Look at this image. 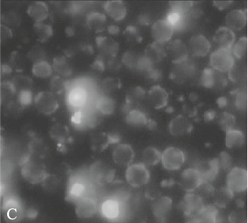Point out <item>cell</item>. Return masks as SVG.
<instances>
[{
    "mask_svg": "<svg viewBox=\"0 0 248 223\" xmlns=\"http://www.w3.org/2000/svg\"><path fill=\"white\" fill-rule=\"evenodd\" d=\"M218 164H219L220 168L224 169V170H229L232 164V160L230 157L229 154L226 152H222L220 154L219 158L218 159Z\"/></svg>",
    "mask_w": 248,
    "mask_h": 223,
    "instance_id": "50",
    "label": "cell"
},
{
    "mask_svg": "<svg viewBox=\"0 0 248 223\" xmlns=\"http://www.w3.org/2000/svg\"><path fill=\"white\" fill-rule=\"evenodd\" d=\"M194 3L190 1H174L170 2V10L185 15L192 8Z\"/></svg>",
    "mask_w": 248,
    "mask_h": 223,
    "instance_id": "39",
    "label": "cell"
},
{
    "mask_svg": "<svg viewBox=\"0 0 248 223\" xmlns=\"http://www.w3.org/2000/svg\"><path fill=\"white\" fill-rule=\"evenodd\" d=\"M96 108L104 115H110L115 110V102L111 98L103 96L98 99L96 104Z\"/></svg>",
    "mask_w": 248,
    "mask_h": 223,
    "instance_id": "36",
    "label": "cell"
},
{
    "mask_svg": "<svg viewBox=\"0 0 248 223\" xmlns=\"http://www.w3.org/2000/svg\"><path fill=\"white\" fill-rule=\"evenodd\" d=\"M215 74L212 68H206L203 70L201 77V83L204 88H211L215 85Z\"/></svg>",
    "mask_w": 248,
    "mask_h": 223,
    "instance_id": "42",
    "label": "cell"
},
{
    "mask_svg": "<svg viewBox=\"0 0 248 223\" xmlns=\"http://www.w3.org/2000/svg\"><path fill=\"white\" fill-rule=\"evenodd\" d=\"M86 24L90 30L94 32H101L105 28L107 16L101 12H90L86 17Z\"/></svg>",
    "mask_w": 248,
    "mask_h": 223,
    "instance_id": "23",
    "label": "cell"
},
{
    "mask_svg": "<svg viewBox=\"0 0 248 223\" xmlns=\"http://www.w3.org/2000/svg\"><path fill=\"white\" fill-rule=\"evenodd\" d=\"M96 202L93 198H82L77 204V215L82 219L91 218L96 213Z\"/></svg>",
    "mask_w": 248,
    "mask_h": 223,
    "instance_id": "22",
    "label": "cell"
},
{
    "mask_svg": "<svg viewBox=\"0 0 248 223\" xmlns=\"http://www.w3.org/2000/svg\"><path fill=\"white\" fill-rule=\"evenodd\" d=\"M248 99L247 95L245 93L240 92L237 95L235 99V104L240 109H245L247 106Z\"/></svg>",
    "mask_w": 248,
    "mask_h": 223,
    "instance_id": "53",
    "label": "cell"
},
{
    "mask_svg": "<svg viewBox=\"0 0 248 223\" xmlns=\"http://www.w3.org/2000/svg\"><path fill=\"white\" fill-rule=\"evenodd\" d=\"M225 21L226 27L234 31L243 30L248 24V11L243 9L230 11L226 15Z\"/></svg>",
    "mask_w": 248,
    "mask_h": 223,
    "instance_id": "11",
    "label": "cell"
},
{
    "mask_svg": "<svg viewBox=\"0 0 248 223\" xmlns=\"http://www.w3.org/2000/svg\"><path fill=\"white\" fill-rule=\"evenodd\" d=\"M29 149L32 157L38 160H44L48 154V148L46 146L45 143L39 139L32 140L29 146Z\"/></svg>",
    "mask_w": 248,
    "mask_h": 223,
    "instance_id": "32",
    "label": "cell"
},
{
    "mask_svg": "<svg viewBox=\"0 0 248 223\" xmlns=\"http://www.w3.org/2000/svg\"><path fill=\"white\" fill-rule=\"evenodd\" d=\"M204 207L203 198L198 194L187 193L185 197L183 208L187 216L199 218Z\"/></svg>",
    "mask_w": 248,
    "mask_h": 223,
    "instance_id": "12",
    "label": "cell"
},
{
    "mask_svg": "<svg viewBox=\"0 0 248 223\" xmlns=\"http://www.w3.org/2000/svg\"><path fill=\"white\" fill-rule=\"evenodd\" d=\"M142 158L146 166H155L161 163L162 153L154 147H148L144 149Z\"/></svg>",
    "mask_w": 248,
    "mask_h": 223,
    "instance_id": "28",
    "label": "cell"
},
{
    "mask_svg": "<svg viewBox=\"0 0 248 223\" xmlns=\"http://www.w3.org/2000/svg\"><path fill=\"white\" fill-rule=\"evenodd\" d=\"M126 122L131 126L143 127L148 124V118L143 111L133 109L127 114Z\"/></svg>",
    "mask_w": 248,
    "mask_h": 223,
    "instance_id": "30",
    "label": "cell"
},
{
    "mask_svg": "<svg viewBox=\"0 0 248 223\" xmlns=\"http://www.w3.org/2000/svg\"><path fill=\"white\" fill-rule=\"evenodd\" d=\"M106 15L116 21L125 19L127 15V6L122 0H109L104 4Z\"/></svg>",
    "mask_w": 248,
    "mask_h": 223,
    "instance_id": "14",
    "label": "cell"
},
{
    "mask_svg": "<svg viewBox=\"0 0 248 223\" xmlns=\"http://www.w3.org/2000/svg\"><path fill=\"white\" fill-rule=\"evenodd\" d=\"M18 102L22 106H28L33 101V94L31 89L22 90L17 93Z\"/></svg>",
    "mask_w": 248,
    "mask_h": 223,
    "instance_id": "48",
    "label": "cell"
},
{
    "mask_svg": "<svg viewBox=\"0 0 248 223\" xmlns=\"http://www.w3.org/2000/svg\"><path fill=\"white\" fill-rule=\"evenodd\" d=\"M213 39L218 48L231 49L236 41V36L235 31L226 26L216 30Z\"/></svg>",
    "mask_w": 248,
    "mask_h": 223,
    "instance_id": "15",
    "label": "cell"
},
{
    "mask_svg": "<svg viewBox=\"0 0 248 223\" xmlns=\"http://www.w3.org/2000/svg\"><path fill=\"white\" fill-rule=\"evenodd\" d=\"M16 91L15 89L13 83L11 82H2L1 85V102H10L11 99L16 94Z\"/></svg>",
    "mask_w": 248,
    "mask_h": 223,
    "instance_id": "40",
    "label": "cell"
},
{
    "mask_svg": "<svg viewBox=\"0 0 248 223\" xmlns=\"http://www.w3.org/2000/svg\"><path fill=\"white\" fill-rule=\"evenodd\" d=\"M211 68L220 73H229L235 65V57L231 49L218 48L211 53Z\"/></svg>",
    "mask_w": 248,
    "mask_h": 223,
    "instance_id": "1",
    "label": "cell"
},
{
    "mask_svg": "<svg viewBox=\"0 0 248 223\" xmlns=\"http://www.w3.org/2000/svg\"><path fill=\"white\" fill-rule=\"evenodd\" d=\"M35 106L41 114L51 115L59 108L56 94L51 91H44L38 93L34 99Z\"/></svg>",
    "mask_w": 248,
    "mask_h": 223,
    "instance_id": "8",
    "label": "cell"
},
{
    "mask_svg": "<svg viewBox=\"0 0 248 223\" xmlns=\"http://www.w3.org/2000/svg\"><path fill=\"white\" fill-rule=\"evenodd\" d=\"M53 68L58 75L62 77H68L72 73L70 64L64 56H58L54 59Z\"/></svg>",
    "mask_w": 248,
    "mask_h": 223,
    "instance_id": "34",
    "label": "cell"
},
{
    "mask_svg": "<svg viewBox=\"0 0 248 223\" xmlns=\"http://www.w3.org/2000/svg\"><path fill=\"white\" fill-rule=\"evenodd\" d=\"M189 54L194 57L203 58L210 53L211 44L209 40L202 34L191 36L187 44Z\"/></svg>",
    "mask_w": 248,
    "mask_h": 223,
    "instance_id": "10",
    "label": "cell"
},
{
    "mask_svg": "<svg viewBox=\"0 0 248 223\" xmlns=\"http://www.w3.org/2000/svg\"><path fill=\"white\" fill-rule=\"evenodd\" d=\"M98 46L101 53L105 56L114 57L119 51V45L114 39L108 37L99 38L97 40Z\"/></svg>",
    "mask_w": 248,
    "mask_h": 223,
    "instance_id": "26",
    "label": "cell"
},
{
    "mask_svg": "<svg viewBox=\"0 0 248 223\" xmlns=\"http://www.w3.org/2000/svg\"><path fill=\"white\" fill-rule=\"evenodd\" d=\"M35 34L41 42H46L52 37L53 34V28L49 24H45L44 22L35 23L33 26Z\"/></svg>",
    "mask_w": 248,
    "mask_h": 223,
    "instance_id": "35",
    "label": "cell"
},
{
    "mask_svg": "<svg viewBox=\"0 0 248 223\" xmlns=\"http://www.w3.org/2000/svg\"><path fill=\"white\" fill-rule=\"evenodd\" d=\"M161 44L153 43L148 45L145 50V59L151 62H156L162 59L165 51L162 48Z\"/></svg>",
    "mask_w": 248,
    "mask_h": 223,
    "instance_id": "33",
    "label": "cell"
},
{
    "mask_svg": "<svg viewBox=\"0 0 248 223\" xmlns=\"http://www.w3.org/2000/svg\"><path fill=\"white\" fill-rule=\"evenodd\" d=\"M27 14L35 23L44 22L49 16L48 5L44 1H34L29 6Z\"/></svg>",
    "mask_w": 248,
    "mask_h": 223,
    "instance_id": "19",
    "label": "cell"
},
{
    "mask_svg": "<svg viewBox=\"0 0 248 223\" xmlns=\"http://www.w3.org/2000/svg\"><path fill=\"white\" fill-rule=\"evenodd\" d=\"M12 83L15 86L16 93L22 91V90L31 89L32 82L28 77L20 76V77L15 78Z\"/></svg>",
    "mask_w": 248,
    "mask_h": 223,
    "instance_id": "45",
    "label": "cell"
},
{
    "mask_svg": "<svg viewBox=\"0 0 248 223\" xmlns=\"http://www.w3.org/2000/svg\"></svg>",
    "mask_w": 248,
    "mask_h": 223,
    "instance_id": "57",
    "label": "cell"
},
{
    "mask_svg": "<svg viewBox=\"0 0 248 223\" xmlns=\"http://www.w3.org/2000/svg\"><path fill=\"white\" fill-rule=\"evenodd\" d=\"M185 163V153L179 148L169 147L162 152L161 163L167 170H179Z\"/></svg>",
    "mask_w": 248,
    "mask_h": 223,
    "instance_id": "6",
    "label": "cell"
},
{
    "mask_svg": "<svg viewBox=\"0 0 248 223\" xmlns=\"http://www.w3.org/2000/svg\"><path fill=\"white\" fill-rule=\"evenodd\" d=\"M123 61L125 65L130 68L139 65L140 64V59H139L136 54L134 52H127L124 54Z\"/></svg>",
    "mask_w": 248,
    "mask_h": 223,
    "instance_id": "49",
    "label": "cell"
},
{
    "mask_svg": "<svg viewBox=\"0 0 248 223\" xmlns=\"http://www.w3.org/2000/svg\"><path fill=\"white\" fill-rule=\"evenodd\" d=\"M53 73V65L46 60L40 61L33 63L32 73L35 77L46 79L50 77Z\"/></svg>",
    "mask_w": 248,
    "mask_h": 223,
    "instance_id": "29",
    "label": "cell"
},
{
    "mask_svg": "<svg viewBox=\"0 0 248 223\" xmlns=\"http://www.w3.org/2000/svg\"><path fill=\"white\" fill-rule=\"evenodd\" d=\"M103 89L105 92L110 93L114 91L119 87V83L114 79H107L103 82Z\"/></svg>",
    "mask_w": 248,
    "mask_h": 223,
    "instance_id": "52",
    "label": "cell"
},
{
    "mask_svg": "<svg viewBox=\"0 0 248 223\" xmlns=\"http://www.w3.org/2000/svg\"><path fill=\"white\" fill-rule=\"evenodd\" d=\"M125 176L128 184L134 188L145 186L150 180L149 171L143 163L131 164L127 166Z\"/></svg>",
    "mask_w": 248,
    "mask_h": 223,
    "instance_id": "4",
    "label": "cell"
},
{
    "mask_svg": "<svg viewBox=\"0 0 248 223\" xmlns=\"http://www.w3.org/2000/svg\"><path fill=\"white\" fill-rule=\"evenodd\" d=\"M112 157L116 164L128 166L132 164L134 161L135 152L132 147L130 145L121 143L115 148Z\"/></svg>",
    "mask_w": 248,
    "mask_h": 223,
    "instance_id": "13",
    "label": "cell"
},
{
    "mask_svg": "<svg viewBox=\"0 0 248 223\" xmlns=\"http://www.w3.org/2000/svg\"><path fill=\"white\" fill-rule=\"evenodd\" d=\"M59 179L56 176L48 175L42 182L43 186L46 192L53 193L59 188Z\"/></svg>",
    "mask_w": 248,
    "mask_h": 223,
    "instance_id": "43",
    "label": "cell"
},
{
    "mask_svg": "<svg viewBox=\"0 0 248 223\" xmlns=\"http://www.w3.org/2000/svg\"><path fill=\"white\" fill-rule=\"evenodd\" d=\"M233 4L232 1H214V5L216 8L218 10L223 11L227 10L232 4Z\"/></svg>",
    "mask_w": 248,
    "mask_h": 223,
    "instance_id": "55",
    "label": "cell"
},
{
    "mask_svg": "<svg viewBox=\"0 0 248 223\" xmlns=\"http://www.w3.org/2000/svg\"><path fill=\"white\" fill-rule=\"evenodd\" d=\"M218 123L223 131H228L234 128L235 125V118L230 113L224 112L220 115Z\"/></svg>",
    "mask_w": 248,
    "mask_h": 223,
    "instance_id": "38",
    "label": "cell"
},
{
    "mask_svg": "<svg viewBox=\"0 0 248 223\" xmlns=\"http://www.w3.org/2000/svg\"><path fill=\"white\" fill-rule=\"evenodd\" d=\"M226 133V146L229 149L240 148L244 145L246 137L240 130L232 128Z\"/></svg>",
    "mask_w": 248,
    "mask_h": 223,
    "instance_id": "24",
    "label": "cell"
},
{
    "mask_svg": "<svg viewBox=\"0 0 248 223\" xmlns=\"http://www.w3.org/2000/svg\"><path fill=\"white\" fill-rule=\"evenodd\" d=\"M172 208V201L170 197L161 196L157 198L152 206L153 215L160 221H163Z\"/></svg>",
    "mask_w": 248,
    "mask_h": 223,
    "instance_id": "20",
    "label": "cell"
},
{
    "mask_svg": "<svg viewBox=\"0 0 248 223\" xmlns=\"http://www.w3.org/2000/svg\"><path fill=\"white\" fill-rule=\"evenodd\" d=\"M49 134H50V137L55 141L57 142L58 144L62 145L68 140L70 131H69L67 126L58 123L52 126Z\"/></svg>",
    "mask_w": 248,
    "mask_h": 223,
    "instance_id": "25",
    "label": "cell"
},
{
    "mask_svg": "<svg viewBox=\"0 0 248 223\" xmlns=\"http://www.w3.org/2000/svg\"><path fill=\"white\" fill-rule=\"evenodd\" d=\"M226 187L233 193H243L248 188V172L243 167L232 168L226 177Z\"/></svg>",
    "mask_w": 248,
    "mask_h": 223,
    "instance_id": "2",
    "label": "cell"
},
{
    "mask_svg": "<svg viewBox=\"0 0 248 223\" xmlns=\"http://www.w3.org/2000/svg\"><path fill=\"white\" fill-rule=\"evenodd\" d=\"M203 182V176L198 168L185 169L180 176V186L186 193L195 192Z\"/></svg>",
    "mask_w": 248,
    "mask_h": 223,
    "instance_id": "7",
    "label": "cell"
},
{
    "mask_svg": "<svg viewBox=\"0 0 248 223\" xmlns=\"http://www.w3.org/2000/svg\"><path fill=\"white\" fill-rule=\"evenodd\" d=\"M21 174L24 178L31 184H36L42 183L47 174L45 166L37 159H29L23 165Z\"/></svg>",
    "mask_w": 248,
    "mask_h": 223,
    "instance_id": "3",
    "label": "cell"
},
{
    "mask_svg": "<svg viewBox=\"0 0 248 223\" xmlns=\"http://www.w3.org/2000/svg\"><path fill=\"white\" fill-rule=\"evenodd\" d=\"M16 18L15 17V15H12L11 13L4 16V22L7 23V24H13L14 23L16 22Z\"/></svg>",
    "mask_w": 248,
    "mask_h": 223,
    "instance_id": "56",
    "label": "cell"
},
{
    "mask_svg": "<svg viewBox=\"0 0 248 223\" xmlns=\"http://www.w3.org/2000/svg\"><path fill=\"white\" fill-rule=\"evenodd\" d=\"M165 53L174 64H181L187 60L189 53L187 45L182 40L175 39L168 43Z\"/></svg>",
    "mask_w": 248,
    "mask_h": 223,
    "instance_id": "9",
    "label": "cell"
},
{
    "mask_svg": "<svg viewBox=\"0 0 248 223\" xmlns=\"http://www.w3.org/2000/svg\"><path fill=\"white\" fill-rule=\"evenodd\" d=\"M66 82L61 76H55L50 80V91L54 93L55 94H61L66 89Z\"/></svg>",
    "mask_w": 248,
    "mask_h": 223,
    "instance_id": "41",
    "label": "cell"
},
{
    "mask_svg": "<svg viewBox=\"0 0 248 223\" xmlns=\"http://www.w3.org/2000/svg\"><path fill=\"white\" fill-rule=\"evenodd\" d=\"M93 172L94 175L93 177L100 183L104 181H108V178L111 176L109 172H107V169L102 166V164L95 165Z\"/></svg>",
    "mask_w": 248,
    "mask_h": 223,
    "instance_id": "47",
    "label": "cell"
},
{
    "mask_svg": "<svg viewBox=\"0 0 248 223\" xmlns=\"http://www.w3.org/2000/svg\"><path fill=\"white\" fill-rule=\"evenodd\" d=\"M101 211L102 215L107 219H116L120 213V205L116 200H107L102 204Z\"/></svg>",
    "mask_w": 248,
    "mask_h": 223,
    "instance_id": "27",
    "label": "cell"
},
{
    "mask_svg": "<svg viewBox=\"0 0 248 223\" xmlns=\"http://www.w3.org/2000/svg\"><path fill=\"white\" fill-rule=\"evenodd\" d=\"M248 50V39L246 36L240 37L235 41L231 48L232 54L235 59H241L247 55Z\"/></svg>",
    "mask_w": 248,
    "mask_h": 223,
    "instance_id": "37",
    "label": "cell"
},
{
    "mask_svg": "<svg viewBox=\"0 0 248 223\" xmlns=\"http://www.w3.org/2000/svg\"><path fill=\"white\" fill-rule=\"evenodd\" d=\"M87 100V92L83 87H73L67 92V102L72 108H82L86 104Z\"/></svg>",
    "mask_w": 248,
    "mask_h": 223,
    "instance_id": "18",
    "label": "cell"
},
{
    "mask_svg": "<svg viewBox=\"0 0 248 223\" xmlns=\"http://www.w3.org/2000/svg\"><path fill=\"white\" fill-rule=\"evenodd\" d=\"M193 126L187 118L178 115L173 118L169 124V131L173 136L187 135L192 131Z\"/></svg>",
    "mask_w": 248,
    "mask_h": 223,
    "instance_id": "17",
    "label": "cell"
},
{
    "mask_svg": "<svg viewBox=\"0 0 248 223\" xmlns=\"http://www.w3.org/2000/svg\"><path fill=\"white\" fill-rule=\"evenodd\" d=\"M12 37V32L10 29L5 24H1V42H5L8 41Z\"/></svg>",
    "mask_w": 248,
    "mask_h": 223,
    "instance_id": "54",
    "label": "cell"
},
{
    "mask_svg": "<svg viewBox=\"0 0 248 223\" xmlns=\"http://www.w3.org/2000/svg\"><path fill=\"white\" fill-rule=\"evenodd\" d=\"M46 52L45 50L40 46L36 45L31 49L29 52L28 58L33 63L40 62V61L46 60Z\"/></svg>",
    "mask_w": 248,
    "mask_h": 223,
    "instance_id": "44",
    "label": "cell"
},
{
    "mask_svg": "<svg viewBox=\"0 0 248 223\" xmlns=\"http://www.w3.org/2000/svg\"><path fill=\"white\" fill-rule=\"evenodd\" d=\"M184 16H185V15L181 13H179V12H175V11L170 10L169 13L167 15L165 19L168 20L172 24L174 30H176L182 25L184 21Z\"/></svg>",
    "mask_w": 248,
    "mask_h": 223,
    "instance_id": "46",
    "label": "cell"
},
{
    "mask_svg": "<svg viewBox=\"0 0 248 223\" xmlns=\"http://www.w3.org/2000/svg\"><path fill=\"white\" fill-rule=\"evenodd\" d=\"M85 192V186L81 183H76L70 188V194L73 198H79Z\"/></svg>",
    "mask_w": 248,
    "mask_h": 223,
    "instance_id": "51",
    "label": "cell"
},
{
    "mask_svg": "<svg viewBox=\"0 0 248 223\" xmlns=\"http://www.w3.org/2000/svg\"><path fill=\"white\" fill-rule=\"evenodd\" d=\"M233 196V193L227 187H225L218 191H214L212 197L216 206L224 208L229 204Z\"/></svg>",
    "mask_w": 248,
    "mask_h": 223,
    "instance_id": "31",
    "label": "cell"
},
{
    "mask_svg": "<svg viewBox=\"0 0 248 223\" xmlns=\"http://www.w3.org/2000/svg\"><path fill=\"white\" fill-rule=\"evenodd\" d=\"M148 100L153 108L162 109L168 105L169 94L165 88L160 85H155L148 91Z\"/></svg>",
    "mask_w": 248,
    "mask_h": 223,
    "instance_id": "16",
    "label": "cell"
},
{
    "mask_svg": "<svg viewBox=\"0 0 248 223\" xmlns=\"http://www.w3.org/2000/svg\"><path fill=\"white\" fill-rule=\"evenodd\" d=\"M174 30L172 24L165 18L159 19L151 27V36L155 43L164 45L172 41Z\"/></svg>",
    "mask_w": 248,
    "mask_h": 223,
    "instance_id": "5",
    "label": "cell"
},
{
    "mask_svg": "<svg viewBox=\"0 0 248 223\" xmlns=\"http://www.w3.org/2000/svg\"><path fill=\"white\" fill-rule=\"evenodd\" d=\"M114 136L107 135L103 132H96L90 137L92 149L95 152H100L105 150L111 143H116Z\"/></svg>",
    "mask_w": 248,
    "mask_h": 223,
    "instance_id": "21",
    "label": "cell"
}]
</instances>
